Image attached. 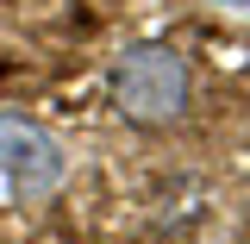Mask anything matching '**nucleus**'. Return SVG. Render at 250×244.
<instances>
[{
    "label": "nucleus",
    "instance_id": "obj_2",
    "mask_svg": "<svg viewBox=\"0 0 250 244\" xmlns=\"http://www.w3.org/2000/svg\"><path fill=\"white\" fill-rule=\"evenodd\" d=\"M0 169L13 176L19 194H44L62 182V151L44 125L19 119V113H0Z\"/></svg>",
    "mask_w": 250,
    "mask_h": 244
},
{
    "label": "nucleus",
    "instance_id": "obj_1",
    "mask_svg": "<svg viewBox=\"0 0 250 244\" xmlns=\"http://www.w3.org/2000/svg\"><path fill=\"white\" fill-rule=\"evenodd\" d=\"M113 107L138 125H175L188 113V63L169 44H138L113 69Z\"/></svg>",
    "mask_w": 250,
    "mask_h": 244
},
{
    "label": "nucleus",
    "instance_id": "obj_3",
    "mask_svg": "<svg viewBox=\"0 0 250 244\" xmlns=\"http://www.w3.org/2000/svg\"><path fill=\"white\" fill-rule=\"evenodd\" d=\"M225 6H250V0H225Z\"/></svg>",
    "mask_w": 250,
    "mask_h": 244
}]
</instances>
